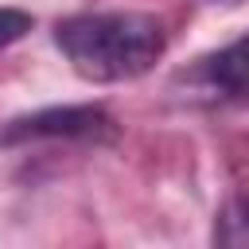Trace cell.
<instances>
[{"instance_id":"3957f363","label":"cell","mask_w":249,"mask_h":249,"mask_svg":"<svg viewBox=\"0 0 249 249\" xmlns=\"http://www.w3.org/2000/svg\"><path fill=\"white\" fill-rule=\"evenodd\" d=\"M206 82L210 89H218V97L249 105V31L206 58Z\"/></svg>"},{"instance_id":"5b68a950","label":"cell","mask_w":249,"mask_h":249,"mask_svg":"<svg viewBox=\"0 0 249 249\" xmlns=\"http://www.w3.org/2000/svg\"><path fill=\"white\" fill-rule=\"evenodd\" d=\"M31 31V16L19 8H0V47H12L16 39H23Z\"/></svg>"},{"instance_id":"6da1fadb","label":"cell","mask_w":249,"mask_h":249,"mask_svg":"<svg viewBox=\"0 0 249 249\" xmlns=\"http://www.w3.org/2000/svg\"><path fill=\"white\" fill-rule=\"evenodd\" d=\"M54 43L86 82H124L160 62L167 31L148 12H78L58 19Z\"/></svg>"},{"instance_id":"277c9868","label":"cell","mask_w":249,"mask_h":249,"mask_svg":"<svg viewBox=\"0 0 249 249\" xmlns=\"http://www.w3.org/2000/svg\"><path fill=\"white\" fill-rule=\"evenodd\" d=\"M214 241L218 245H249V195L230 198L214 222Z\"/></svg>"},{"instance_id":"7a4b0ae2","label":"cell","mask_w":249,"mask_h":249,"mask_svg":"<svg viewBox=\"0 0 249 249\" xmlns=\"http://www.w3.org/2000/svg\"><path fill=\"white\" fill-rule=\"evenodd\" d=\"M113 121L97 105H62V109H39L27 117H16L4 132L0 144H27V140H97L109 136Z\"/></svg>"}]
</instances>
